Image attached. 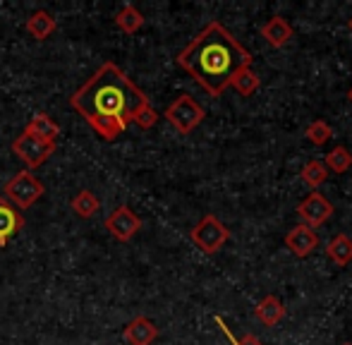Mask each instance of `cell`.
<instances>
[{
  "mask_svg": "<svg viewBox=\"0 0 352 345\" xmlns=\"http://www.w3.org/2000/svg\"><path fill=\"white\" fill-rule=\"evenodd\" d=\"M3 192H5V199H8L14 209L24 211V209H29V206H34L38 199H41L43 192H46V187H43L29 170H22V172H17L14 177H10Z\"/></svg>",
  "mask_w": 352,
  "mask_h": 345,
  "instance_id": "3",
  "label": "cell"
},
{
  "mask_svg": "<svg viewBox=\"0 0 352 345\" xmlns=\"http://www.w3.org/2000/svg\"><path fill=\"white\" fill-rule=\"evenodd\" d=\"M213 322L218 324V329H221L223 336H226L228 341H230V345H264V343L259 341V338H254V336H245V338H242V341H240V338H235V333L230 331V326H228V324L223 322L221 317H213Z\"/></svg>",
  "mask_w": 352,
  "mask_h": 345,
  "instance_id": "23",
  "label": "cell"
},
{
  "mask_svg": "<svg viewBox=\"0 0 352 345\" xmlns=\"http://www.w3.org/2000/svg\"><path fill=\"white\" fill-rule=\"evenodd\" d=\"M22 228H24L22 214H19L8 199L0 197V247H5V245L10 243V238L17 235Z\"/></svg>",
  "mask_w": 352,
  "mask_h": 345,
  "instance_id": "11",
  "label": "cell"
},
{
  "mask_svg": "<svg viewBox=\"0 0 352 345\" xmlns=\"http://www.w3.org/2000/svg\"><path fill=\"white\" fill-rule=\"evenodd\" d=\"M204 115H206L204 108L192 96H187V93L177 96L175 101L166 108V120L170 122L180 135H190V132L204 120Z\"/></svg>",
  "mask_w": 352,
  "mask_h": 345,
  "instance_id": "4",
  "label": "cell"
},
{
  "mask_svg": "<svg viewBox=\"0 0 352 345\" xmlns=\"http://www.w3.org/2000/svg\"><path fill=\"white\" fill-rule=\"evenodd\" d=\"M300 175L309 187H319V185H324V182L329 180V170H326L324 161H307Z\"/></svg>",
  "mask_w": 352,
  "mask_h": 345,
  "instance_id": "21",
  "label": "cell"
},
{
  "mask_svg": "<svg viewBox=\"0 0 352 345\" xmlns=\"http://www.w3.org/2000/svg\"><path fill=\"white\" fill-rule=\"evenodd\" d=\"M70 106L89 122V127L101 140L113 142L151 103H148L146 93L116 63H103L72 93Z\"/></svg>",
  "mask_w": 352,
  "mask_h": 345,
  "instance_id": "1",
  "label": "cell"
},
{
  "mask_svg": "<svg viewBox=\"0 0 352 345\" xmlns=\"http://www.w3.org/2000/svg\"><path fill=\"white\" fill-rule=\"evenodd\" d=\"M106 230L118 240V243H130V240L142 230V219L130 209V206L122 204V206H118L116 211H111V216L106 219Z\"/></svg>",
  "mask_w": 352,
  "mask_h": 345,
  "instance_id": "7",
  "label": "cell"
},
{
  "mask_svg": "<svg viewBox=\"0 0 352 345\" xmlns=\"http://www.w3.org/2000/svg\"><path fill=\"white\" fill-rule=\"evenodd\" d=\"M326 170L329 172H345L352 166V154L345 146H336L326 154V161H324Z\"/></svg>",
  "mask_w": 352,
  "mask_h": 345,
  "instance_id": "20",
  "label": "cell"
},
{
  "mask_svg": "<svg viewBox=\"0 0 352 345\" xmlns=\"http://www.w3.org/2000/svg\"><path fill=\"white\" fill-rule=\"evenodd\" d=\"M343 345H352V343H343Z\"/></svg>",
  "mask_w": 352,
  "mask_h": 345,
  "instance_id": "27",
  "label": "cell"
},
{
  "mask_svg": "<svg viewBox=\"0 0 352 345\" xmlns=\"http://www.w3.org/2000/svg\"><path fill=\"white\" fill-rule=\"evenodd\" d=\"M307 140L311 142L314 146H324L326 142H331V137H333V130H331V125L326 120H314L309 127H307Z\"/></svg>",
  "mask_w": 352,
  "mask_h": 345,
  "instance_id": "22",
  "label": "cell"
},
{
  "mask_svg": "<svg viewBox=\"0 0 352 345\" xmlns=\"http://www.w3.org/2000/svg\"><path fill=\"white\" fill-rule=\"evenodd\" d=\"M24 132L36 137V140H41V142H48V144H56L58 137H60V127H58V122L53 120L48 113H36V115L27 122Z\"/></svg>",
  "mask_w": 352,
  "mask_h": 345,
  "instance_id": "12",
  "label": "cell"
},
{
  "mask_svg": "<svg viewBox=\"0 0 352 345\" xmlns=\"http://www.w3.org/2000/svg\"><path fill=\"white\" fill-rule=\"evenodd\" d=\"M27 32L32 34L36 41H46V38L56 32V19H53V14L46 12V10H36V12L29 14Z\"/></svg>",
  "mask_w": 352,
  "mask_h": 345,
  "instance_id": "15",
  "label": "cell"
},
{
  "mask_svg": "<svg viewBox=\"0 0 352 345\" xmlns=\"http://www.w3.org/2000/svg\"><path fill=\"white\" fill-rule=\"evenodd\" d=\"M12 154L17 156L27 168H38V166H43L53 154H56V144L41 142L22 130V135L12 142Z\"/></svg>",
  "mask_w": 352,
  "mask_h": 345,
  "instance_id": "6",
  "label": "cell"
},
{
  "mask_svg": "<svg viewBox=\"0 0 352 345\" xmlns=\"http://www.w3.org/2000/svg\"><path fill=\"white\" fill-rule=\"evenodd\" d=\"M348 29H350V32H352V17H350V22H348Z\"/></svg>",
  "mask_w": 352,
  "mask_h": 345,
  "instance_id": "25",
  "label": "cell"
},
{
  "mask_svg": "<svg viewBox=\"0 0 352 345\" xmlns=\"http://www.w3.org/2000/svg\"><path fill=\"white\" fill-rule=\"evenodd\" d=\"M175 60L206 93L221 96L235 72L252 65V53L221 22H209Z\"/></svg>",
  "mask_w": 352,
  "mask_h": 345,
  "instance_id": "2",
  "label": "cell"
},
{
  "mask_svg": "<svg viewBox=\"0 0 352 345\" xmlns=\"http://www.w3.org/2000/svg\"><path fill=\"white\" fill-rule=\"evenodd\" d=\"M116 27L125 34H137L144 27V14L135 5H125V8L116 14Z\"/></svg>",
  "mask_w": 352,
  "mask_h": 345,
  "instance_id": "17",
  "label": "cell"
},
{
  "mask_svg": "<svg viewBox=\"0 0 352 345\" xmlns=\"http://www.w3.org/2000/svg\"><path fill=\"white\" fill-rule=\"evenodd\" d=\"M190 238L204 254H216L218 249L228 243V238H230V230H228L213 214H206L204 219H201L199 223L192 228Z\"/></svg>",
  "mask_w": 352,
  "mask_h": 345,
  "instance_id": "5",
  "label": "cell"
},
{
  "mask_svg": "<svg viewBox=\"0 0 352 345\" xmlns=\"http://www.w3.org/2000/svg\"><path fill=\"white\" fill-rule=\"evenodd\" d=\"M348 96H350V103H352V89H350V93H348Z\"/></svg>",
  "mask_w": 352,
  "mask_h": 345,
  "instance_id": "26",
  "label": "cell"
},
{
  "mask_svg": "<svg viewBox=\"0 0 352 345\" xmlns=\"http://www.w3.org/2000/svg\"><path fill=\"white\" fill-rule=\"evenodd\" d=\"M70 206H72L74 216H79V219H91V216L98 211V206H101V201H98V197L94 194L91 190H82L72 199Z\"/></svg>",
  "mask_w": 352,
  "mask_h": 345,
  "instance_id": "18",
  "label": "cell"
},
{
  "mask_svg": "<svg viewBox=\"0 0 352 345\" xmlns=\"http://www.w3.org/2000/svg\"><path fill=\"white\" fill-rule=\"evenodd\" d=\"M135 122L142 127V130H151V127L158 122V113L153 111V106H146V108H144V111L140 113V115H137V120H135Z\"/></svg>",
  "mask_w": 352,
  "mask_h": 345,
  "instance_id": "24",
  "label": "cell"
},
{
  "mask_svg": "<svg viewBox=\"0 0 352 345\" xmlns=\"http://www.w3.org/2000/svg\"><path fill=\"white\" fill-rule=\"evenodd\" d=\"M230 87L235 89L242 96H252V93L259 89V77L250 70V67H242L240 72H235V77L230 80Z\"/></svg>",
  "mask_w": 352,
  "mask_h": 345,
  "instance_id": "19",
  "label": "cell"
},
{
  "mask_svg": "<svg viewBox=\"0 0 352 345\" xmlns=\"http://www.w3.org/2000/svg\"><path fill=\"white\" fill-rule=\"evenodd\" d=\"M326 254L331 257V261H336L338 266H345L352 261V240L348 235H333L331 243L326 245Z\"/></svg>",
  "mask_w": 352,
  "mask_h": 345,
  "instance_id": "16",
  "label": "cell"
},
{
  "mask_svg": "<svg viewBox=\"0 0 352 345\" xmlns=\"http://www.w3.org/2000/svg\"><path fill=\"white\" fill-rule=\"evenodd\" d=\"M285 245L295 257L305 259V257H309L316 247H319V235H316V230H311V228H307V225L300 223L285 235Z\"/></svg>",
  "mask_w": 352,
  "mask_h": 345,
  "instance_id": "9",
  "label": "cell"
},
{
  "mask_svg": "<svg viewBox=\"0 0 352 345\" xmlns=\"http://www.w3.org/2000/svg\"><path fill=\"white\" fill-rule=\"evenodd\" d=\"M297 216H300L302 225H307V228H311V230L321 228V225L333 216V204H331L321 192H311L305 201H300Z\"/></svg>",
  "mask_w": 352,
  "mask_h": 345,
  "instance_id": "8",
  "label": "cell"
},
{
  "mask_svg": "<svg viewBox=\"0 0 352 345\" xmlns=\"http://www.w3.org/2000/svg\"><path fill=\"white\" fill-rule=\"evenodd\" d=\"M261 36L266 38V43L274 48L285 46L287 41L292 38V27L285 17H271L269 22L261 27Z\"/></svg>",
  "mask_w": 352,
  "mask_h": 345,
  "instance_id": "13",
  "label": "cell"
},
{
  "mask_svg": "<svg viewBox=\"0 0 352 345\" xmlns=\"http://www.w3.org/2000/svg\"><path fill=\"white\" fill-rule=\"evenodd\" d=\"M122 336L130 345H151L158 338V326L148 317H137L127 324Z\"/></svg>",
  "mask_w": 352,
  "mask_h": 345,
  "instance_id": "10",
  "label": "cell"
},
{
  "mask_svg": "<svg viewBox=\"0 0 352 345\" xmlns=\"http://www.w3.org/2000/svg\"><path fill=\"white\" fill-rule=\"evenodd\" d=\"M254 317L259 319L264 326H276V324H280L283 319H285V307H283V302L276 295H266V298L256 304Z\"/></svg>",
  "mask_w": 352,
  "mask_h": 345,
  "instance_id": "14",
  "label": "cell"
}]
</instances>
